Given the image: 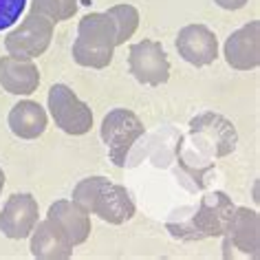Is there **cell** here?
Returning <instances> with one entry per match:
<instances>
[{"instance_id": "cell-11", "label": "cell", "mask_w": 260, "mask_h": 260, "mask_svg": "<svg viewBox=\"0 0 260 260\" xmlns=\"http://www.w3.org/2000/svg\"><path fill=\"white\" fill-rule=\"evenodd\" d=\"M225 60L236 71H251L260 64V22L251 20L227 38Z\"/></svg>"}, {"instance_id": "cell-12", "label": "cell", "mask_w": 260, "mask_h": 260, "mask_svg": "<svg viewBox=\"0 0 260 260\" xmlns=\"http://www.w3.org/2000/svg\"><path fill=\"white\" fill-rule=\"evenodd\" d=\"M40 84V71H38L34 57L20 55H3L0 57V86L11 95H31Z\"/></svg>"}, {"instance_id": "cell-23", "label": "cell", "mask_w": 260, "mask_h": 260, "mask_svg": "<svg viewBox=\"0 0 260 260\" xmlns=\"http://www.w3.org/2000/svg\"><path fill=\"white\" fill-rule=\"evenodd\" d=\"M3 187H5V172H3V168H0V192H3Z\"/></svg>"}, {"instance_id": "cell-4", "label": "cell", "mask_w": 260, "mask_h": 260, "mask_svg": "<svg viewBox=\"0 0 260 260\" xmlns=\"http://www.w3.org/2000/svg\"><path fill=\"white\" fill-rule=\"evenodd\" d=\"M49 113L53 117L55 126L67 135L80 137L86 135L93 126V110L84 104L67 84H53L49 88Z\"/></svg>"}, {"instance_id": "cell-15", "label": "cell", "mask_w": 260, "mask_h": 260, "mask_svg": "<svg viewBox=\"0 0 260 260\" xmlns=\"http://www.w3.org/2000/svg\"><path fill=\"white\" fill-rule=\"evenodd\" d=\"M9 128L20 139H38L47 130V113L38 102L22 100L9 110Z\"/></svg>"}, {"instance_id": "cell-16", "label": "cell", "mask_w": 260, "mask_h": 260, "mask_svg": "<svg viewBox=\"0 0 260 260\" xmlns=\"http://www.w3.org/2000/svg\"><path fill=\"white\" fill-rule=\"evenodd\" d=\"M115 38H117V31H115V22L108 14H86L77 24V40L88 44V47H95V49H108V51H115Z\"/></svg>"}, {"instance_id": "cell-3", "label": "cell", "mask_w": 260, "mask_h": 260, "mask_svg": "<svg viewBox=\"0 0 260 260\" xmlns=\"http://www.w3.org/2000/svg\"><path fill=\"white\" fill-rule=\"evenodd\" d=\"M146 128L137 113L128 108H115L102 119V139L108 148V157L117 168L126 166V159Z\"/></svg>"}, {"instance_id": "cell-5", "label": "cell", "mask_w": 260, "mask_h": 260, "mask_svg": "<svg viewBox=\"0 0 260 260\" xmlns=\"http://www.w3.org/2000/svg\"><path fill=\"white\" fill-rule=\"evenodd\" d=\"M53 20H49L47 16L31 9L24 16V20L5 38V49H7L9 55L40 57L53 40Z\"/></svg>"}, {"instance_id": "cell-7", "label": "cell", "mask_w": 260, "mask_h": 260, "mask_svg": "<svg viewBox=\"0 0 260 260\" xmlns=\"http://www.w3.org/2000/svg\"><path fill=\"white\" fill-rule=\"evenodd\" d=\"M177 51L194 67H207L218 57V40L205 24H187L177 36Z\"/></svg>"}, {"instance_id": "cell-19", "label": "cell", "mask_w": 260, "mask_h": 260, "mask_svg": "<svg viewBox=\"0 0 260 260\" xmlns=\"http://www.w3.org/2000/svg\"><path fill=\"white\" fill-rule=\"evenodd\" d=\"M27 0H0V31L9 29L11 24L20 20Z\"/></svg>"}, {"instance_id": "cell-14", "label": "cell", "mask_w": 260, "mask_h": 260, "mask_svg": "<svg viewBox=\"0 0 260 260\" xmlns=\"http://www.w3.org/2000/svg\"><path fill=\"white\" fill-rule=\"evenodd\" d=\"M31 236V256L38 260H67L73 256V245L62 236V232L49 218L38 220Z\"/></svg>"}, {"instance_id": "cell-18", "label": "cell", "mask_w": 260, "mask_h": 260, "mask_svg": "<svg viewBox=\"0 0 260 260\" xmlns=\"http://www.w3.org/2000/svg\"><path fill=\"white\" fill-rule=\"evenodd\" d=\"M73 60L80 64V67H86V69H106L110 62H113V55L115 51H108V49H95V47H88L80 40L73 42Z\"/></svg>"}, {"instance_id": "cell-8", "label": "cell", "mask_w": 260, "mask_h": 260, "mask_svg": "<svg viewBox=\"0 0 260 260\" xmlns=\"http://www.w3.org/2000/svg\"><path fill=\"white\" fill-rule=\"evenodd\" d=\"M38 201L31 194H14L0 212V232L11 240L27 238L38 223Z\"/></svg>"}, {"instance_id": "cell-10", "label": "cell", "mask_w": 260, "mask_h": 260, "mask_svg": "<svg viewBox=\"0 0 260 260\" xmlns=\"http://www.w3.org/2000/svg\"><path fill=\"white\" fill-rule=\"evenodd\" d=\"M47 218L62 232V236L73 247L86 243V238L90 236V214L73 199L55 201L49 207Z\"/></svg>"}, {"instance_id": "cell-20", "label": "cell", "mask_w": 260, "mask_h": 260, "mask_svg": "<svg viewBox=\"0 0 260 260\" xmlns=\"http://www.w3.org/2000/svg\"><path fill=\"white\" fill-rule=\"evenodd\" d=\"M31 9L47 16L49 20H53V22H64L60 0H31Z\"/></svg>"}, {"instance_id": "cell-9", "label": "cell", "mask_w": 260, "mask_h": 260, "mask_svg": "<svg viewBox=\"0 0 260 260\" xmlns=\"http://www.w3.org/2000/svg\"><path fill=\"white\" fill-rule=\"evenodd\" d=\"M225 238V256L227 249L234 247L245 256L258 258L260 249V216L256 210L249 207H236L232 214V220L227 225V232L223 234Z\"/></svg>"}, {"instance_id": "cell-6", "label": "cell", "mask_w": 260, "mask_h": 260, "mask_svg": "<svg viewBox=\"0 0 260 260\" xmlns=\"http://www.w3.org/2000/svg\"><path fill=\"white\" fill-rule=\"evenodd\" d=\"M128 69L133 77L148 86H161L170 77V60L157 40H141L130 47Z\"/></svg>"}, {"instance_id": "cell-22", "label": "cell", "mask_w": 260, "mask_h": 260, "mask_svg": "<svg viewBox=\"0 0 260 260\" xmlns=\"http://www.w3.org/2000/svg\"><path fill=\"white\" fill-rule=\"evenodd\" d=\"M218 7H223L227 11H236V9H243L247 5V0H214Z\"/></svg>"}, {"instance_id": "cell-13", "label": "cell", "mask_w": 260, "mask_h": 260, "mask_svg": "<svg viewBox=\"0 0 260 260\" xmlns=\"http://www.w3.org/2000/svg\"><path fill=\"white\" fill-rule=\"evenodd\" d=\"M190 130L194 135H201L207 144H210V152L214 157H225V154L234 152L236 148V130L230 119L214 113L199 115L190 121Z\"/></svg>"}, {"instance_id": "cell-1", "label": "cell", "mask_w": 260, "mask_h": 260, "mask_svg": "<svg viewBox=\"0 0 260 260\" xmlns=\"http://www.w3.org/2000/svg\"><path fill=\"white\" fill-rule=\"evenodd\" d=\"M71 197L88 214H97L110 225H121L135 216V201L130 199L128 190L106 177L82 179L73 187Z\"/></svg>"}, {"instance_id": "cell-21", "label": "cell", "mask_w": 260, "mask_h": 260, "mask_svg": "<svg viewBox=\"0 0 260 260\" xmlns=\"http://www.w3.org/2000/svg\"><path fill=\"white\" fill-rule=\"evenodd\" d=\"M77 3H80V0H60V5H62V14H64V20H71V18L75 16V11H77Z\"/></svg>"}, {"instance_id": "cell-2", "label": "cell", "mask_w": 260, "mask_h": 260, "mask_svg": "<svg viewBox=\"0 0 260 260\" xmlns=\"http://www.w3.org/2000/svg\"><path fill=\"white\" fill-rule=\"evenodd\" d=\"M236 210V205L232 203V199L225 192H207L199 203V210L194 212V216L187 220L185 225H168L177 238L187 240H203V238H218L227 232V225L232 220V214Z\"/></svg>"}, {"instance_id": "cell-17", "label": "cell", "mask_w": 260, "mask_h": 260, "mask_svg": "<svg viewBox=\"0 0 260 260\" xmlns=\"http://www.w3.org/2000/svg\"><path fill=\"white\" fill-rule=\"evenodd\" d=\"M106 14L113 18V22H115V31H117L115 44L117 47H119V44H126V40H130L139 27L137 7H133V5H115V7H110Z\"/></svg>"}]
</instances>
